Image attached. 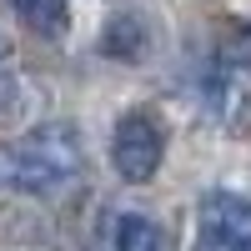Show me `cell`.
Returning <instances> with one entry per match:
<instances>
[{"label": "cell", "mask_w": 251, "mask_h": 251, "mask_svg": "<svg viewBox=\"0 0 251 251\" xmlns=\"http://www.w3.org/2000/svg\"><path fill=\"white\" fill-rule=\"evenodd\" d=\"M80 131L71 121H46L15 141H0V191H55L80 171Z\"/></svg>", "instance_id": "6da1fadb"}, {"label": "cell", "mask_w": 251, "mask_h": 251, "mask_svg": "<svg viewBox=\"0 0 251 251\" xmlns=\"http://www.w3.org/2000/svg\"><path fill=\"white\" fill-rule=\"evenodd\" d=\"M161 156H166V126L151 111H126L111 131V166L121 171V181L146 186L161 171Z\"/></svg>", "instance_id": "7a4b0ae2"}, {"label": "cell", "mask_w": 251, "mask_h": 251, "mask_svg": "<svg viewBox=\"0 0 251 251\" xmlns=\"http://www.w3.org/2000/svg\"><path fill=\"white\" fill-rule=\"evenodd\" d=\"M196 251H251V201L236 191H206L196 206Z\"/></svg>", "instance_id": "3957f363"}, {"label": "cell", "mask_w": 251, "mask_h": 251, "mask_svg": "<svg viewBox=\"0 0 251 251\" xmlns=\"http://www.w3.org/2000/svg\"><path fill=\"white\" fill-rule=\"evenodd\" d=\"M111 251H171V241H166V231L151 216H121L116 236H111Z\"/></svg>", "instance_id": "277c9868"}, {"label": "cell", "mask_w": 251, "mask_h": 251, "mask_svg": "<svg viewBox=\"0 0 251 251\" xmlns=\"http://www.w3.org/2000/svg\"><path fill=\"white\" fill-rule=\"evenodd\" d=\"M20 20L30 30H40L46 40H60L66 35V0H15Z\"/></svg>", "instance_id": "5b68a950"}, {"label": "cell", "mask_w": 251, "mask_h": 251, "mask_svg": "<svg viewBox=\"0 0 251 251\" xmlns=\"http://www.w3.org/2000/svg\"><path fill=\"white\" fill-rule=\"evenodd\" d=\"M100 50L106 55H121V60H136L146 50V30L136 25V20H116V25L106 30V40H100Z\"/></svg>", "instance_id": "8992f818"}, {"label": "cell", "mask_w": 251, "mask_h": 251, "mask_svg": "<svg viewBox=\"0 0 251 251\" xmlns=\"http://www.w3.org/2000/svg\"><path fill=\"white\" fill-rule=\"evenodd\" d=\"M216 55H221V66L246 71V66H251V25H226V30H221Z\"/></svg>", "instance_id": "52a82bcc"}]
</instances>
